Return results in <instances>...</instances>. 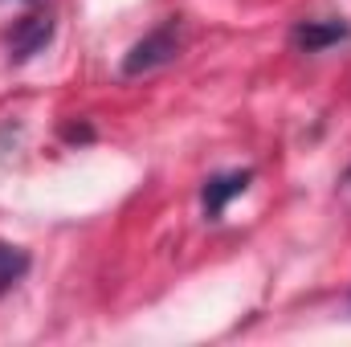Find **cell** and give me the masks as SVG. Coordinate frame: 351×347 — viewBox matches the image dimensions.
<instances>
[{
	"instance_id": "obj_1",
	"label": "cell",
	"mask_w": 351,
	"mask_h": 347,
	"mask_svg": "<svg viewBox=\"0 0 351 347\" xmlns=\"http://www.w3.org/2000/svg\"><path fill=\"white\" fill-rule=\"evenodd\" d=\"M184 33V25H180V16H168L164 25H156L147 37H139L131 49H127V58H123V74L127 78H139V74H152V70H160V66H168L180 58V37Z\"/></svg>"
},
{
	"instance_id": "obj_2",
	"label": "cell",
	"mask_w": 351,
	"mask_h": 347,
	"mask_svg": "<svg viewBox=\"0 0 351 347\" xmlns=\"http://www.w3.org/2000/svg\"><path fill=\"white\" fill-rule=\"evenodd\" d=\"M250 184H254V168H237V172L208 176L204 188H200V208H204V217H208V221H221L225 208H229V200L245 196Z\"/></svg>"
},
{
	"instance_id": "obj_3",
	"label": "cell",
	"mask_w": 351,
	"mask_h": 347,
	"mask_svg": "<svg viewBox=\"0 0 351 347\" xmlns=\"http://www.w3.org/2000/svg\"><path fill=\"white\" fill-rule=\"evenodd\" d=\"M351 41V25L343 16H327V21H298L290 29V45L298 53H323V49H335Z\"/></svg>"
},
{
	"instance_id": "obj_4",
	"label": "cell",
	"mask_w": 351,
	"mask_h": 347,
	"mask_svg": "<svg viewBox=\"0 0 351 347\" xmlns=\"http://www.w3.org/2000/svg\"><path fill=\"white\" fill-rule=\"evenodd\" d=\"M49 41H53V16H49V12H29V16H21V21L12 25V33H8V58H12V62H29V58H37Z\"/></svg>"
},
{
	"instance_id": "obj_5",
	"label": "cell",
	"mask_w": 351,
	"mask_h": 347,
	"mask_svg": "<svg viewBox=\"0 0 351 347\" xmlns=\"http://www.w3.org/2000/svg\"><path fill=\"white\" fill-rule=\"evenodd\" d=\"M25 274H29V254L12 241H0V294L12 290Z\"/></svg>"
},
{
	"instance_id": "obj_6",
	"label": "cell",
	"mask_w": 351,
	"mask_h": 347,
	"mask_svg": "<svg viewBox=\"0 0 351 347\" xmlns=\"http://www.w3.org/2000/svg\"><path fill=\"white\" fill-rule=\"evenodd\" d=\"M62 135H66V139H70V143H90V139H94V131H90L86 123H78V127H74V123H70V127H66V131H62Z\"/></svg>"
},
{
	"instance_id": "obj_7",
	"label": "cell",
	"mask_w": 351,
	"mask_h": 347,
	"mask_svg": "<svg viewBox=\"0 0 351 347\" xmlns=\"http://www.w3.org/2000/svg\"><path fill=\"white\" fill-rule=\"evenodd\" d=\"M343 180H348V184H351V168H348V176H343Z\"/></svg>"
}]
</instances>
